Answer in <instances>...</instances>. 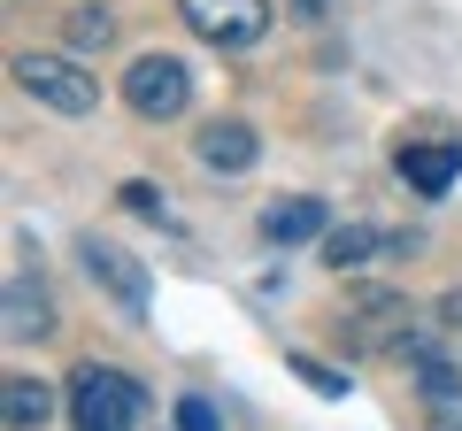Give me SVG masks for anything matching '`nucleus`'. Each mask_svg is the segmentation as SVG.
<instances>
[{
	"label": "nucleus",
	"mask_w": 462,
	"mask_h": 431,
	"mask_svg": "<svg viewBox=\"0 0 462 431\" xmlns=\"http://www.w3.org/2000/svg\"><path fill=\"white\" fill-rule=\"evenodd\" d=\"M300 16H324V0H300Z\"/></svg>",
	"instance_id": "nucleus-19"
},
{
	"label": "nucleus",
	"mask_w": 462,
	"mask_h": 431,
	"mask_svg": "<svg viewBox=\"0 0 462 431\" xmlns=\"http://www.w3.org/2000/svg\"><path fill=\"white\" fill-rule=\"evenodd\" d=\"M331 224H324V200L316 193H278L263 208V239L270 247H300V239H324Z\"/></svg>",
	"instance_id": "nucleus-11"
},
{
	"label": "nucleus",
	"mask_w": 462,
	"mask_h": 431,
	"mask_svg": "<svg viewBox=\"0 0 462 431\" xmlns=\"http://www.w3.org/2000/svg\"><path fill=\"white\" fill-rule=\"evenodd\" d=\"M116 208L147 216V224H170V200H162V185H147V178H124V185H116Z\"/></svg>",
	"instance_id": "nucleus-16"
},
{
	"label": "nucleus",
	"mask_w": 462,
	"mask_h": 431,
	"mask_svg": "<svg viewBox=\"0 0 462 431\" xmlns=\"http://www.w3.org/2000/svg\"><path fill=\"white\" fill-rule=\"evenodd\" d=\"M0 339H54V300L39 285V270H16V278L0 285Z\"/></svg>",
	"instance_id": "nucleus-8"
},
{
	"label": "nucleus",
	"mask_w": 462,
	"mask_h": 431,
	"mask_svg": "<svg viewBox=\"0 0 462 431\" xmlns=\"http://www.w3.org/2000/svg\"><path fill=\"white\" fill-rule=\"evenodd\" d=\"M8 78H16L39 108H54V116H93V108H100V85H93V69H85L78 54L32 47V54H16V62H8Z\"/></svg>",
	"instance_id": "nucleus-2"
},
{
	"label": "nucleus",
	"mask_w": 462,
	"mask_h": 431,
	"mask_svg": "<svg viewBox=\"0 0 462 431\" xmlns=\"http://www.w3.org/2000/svg\"><path fill=\"white\" fill-rule=\"evenodd\" d=\"M78 262H85V278H93L124 316H147V300H154V293H147V278H139V262H132L124 247H108L100 232H78Z\"/></svg>",
	"instance_id": "nucleus-6"
},
{
	"label": "nucleus",
	"mask_w": 462,
	"mask_h": 431,
	"mask_svg": "<svg viewBox=\"0 0 462 431\" xmlns=\"http://www.w3.org/2000/svg\"><path fill=\"white\" fill-rule=\"evenodd\" d=\"M108 39H116V16L100 8V0H85V8H69V16H62V47L69 54H100Z\"/></svg>",
	"instance_id": "nucleus-14"
},
{
	"label": "nucleus",
	"mask_w": 462,
	"mask_h": 431,
	"mask_svg": "<svg viewBox=\"0 0 462 431\" xmlns=\"http://www.w3.org/2000/svg\"><path fill=\"white\" fill-rule=\"evenodd\" d=\"M139 416H147V385L132 370L93 354L69 370V431H139Z\"/></svg>",
	"instance_id": "nucleus-1"
},
{
	"label": "nucleus",
	"mask_w": 462,
	"mask_h": 431,
	"mask_svg": "<svg viewBox=\"0 0 462 431\" xmlns=\"http://www.w3.org/2000/svg\"><path fill=\"white\" fill-rule=\"evenodd\" d=\"M385 247H393V239L370 232V224H339V232H324V262L331 270H370Z\"/></svg>",
	"instance_id": "nucleus-13"
},
{
	"label": "nucleus",
	"mask_w": 462,
	"mask_h": 431,
	"mask_svg": "<svg viewBox=\"0 0 462 431\" xmlns=\"http://www.w3.org/2000/svg\"><path fill=\"white\" fill-rule=\"evenodd\" d=\"M178 16L193 23V39L239 54V47H254L270 32V0H178Z\"/></svg>",
	"instance_id": "nucleus-5"
},
{
	"label": "nucleus",
	"mask_w": 462,
	"mask_h": 431,
	"mask_svg": "<svg viewBox=\"0 0 462 431\" xmlns=\"http://www.w3.org/2000/svg\"><path fill=\"white\" fill-rule=\"evenodd\" d=\"M339 332H346V347H355V354L401 347V332H409V293H393V285H378V278H355V285H346Z\"/></svg>",
	"instance_id": "nucleus-3"
},
{
	"label": "nucleus",
	"mask_w": 462,
	"mask_h": 431,
	"mask_svg": "<svg viewBox=\"0 0 462 431\" xmlns=\"http://www.w3.org/2000/svg\"><path fill=\"white\" fill-rule=\"evenodd\" d=\"M401 362H409V378H416V393L431 400V408H462V362L439 347V332H401Z\"/></svg>",
	"instance_id": "nucleus-7"
},
{
	"label": "nucleus",
	"mask_w": 462,
	"mask_h": 431,
	"mask_svg": "<svg viewBox=\"0 0 462 431\" xmlns=\"http://www.w3.org/2000/svg\"><path fill=\"white\" fill-rule=\"evenodd\" d=\"M393 170H401L424 200H439L447 185L462 178V147H447V139H401V147H393Z\"/></svg>",
	"instance_id": "nucleus-9"
},
{
	"label": "nucleus",
	"mask_w": 462,
	"mask_h": 431,
	"mask_svg": "<svg viewBox=\"0 0 462 431\" xmlns=\"http://www.w3.org/2000/svg\"><path fill=\"white\" fill-rule=\"evenodd\" d=\"M193 154H200V170H216V178H239V170H254L263 139H254V124H239V116H216V124H200Z\"/></svg>",
	"instance_id": "nucleus-10"
},
{
	"label": "nucleus",
	"mask_w": 462,
	"mask_h": 431,
	"mask_svg": "<svg viewBox=\"0 0 462 431\" xmlns=\"http://www.w3.org/2000/svg\"><path fill=\"white\" fill-rule=\"evenodd\" d=\"M285 370H293L309 393H324V400H346L355 385H346V370H331V362H316V354H285Z\"/></svg>",
	"instance_id": "nucleus-15"
},
{
	"label": "nucleus",
	"mask_w": 462,
	"mask_h": 431,
	"mask_svg": "<svg viewBox=\"0 0 462 431\" xmlns=\"http://www.w3.org/2000/svg\"><path fill=\"white\" fill-rule=\"evenodd\" d=\"M439 316H447V324H462V293H447V300H439Z\"/></svg>",
	"instance_id": "nucleus-18"
},
{
	"label": "nucleus",
	"mask_w": 462,
	"mask_h": 431,
	"mask_svg": "<svg viewBox=\"0 0 462 431\" xmlns=\"http://www.w3.org/2000/svg\"><path fill=\"white\" fill-rule=\"evenodd\" d=\"M178 431H224L216 400H200V393H178Z\"/></svg>",
	"instance_id": "nucleus-17"
},
{
	"label": "nucleus",
	"mask_w": 462,
	"mask_h": 431,
	"mask_svg": "<svg viewBox=\"0 0 462 431\" xmlns=\"http://www.w3.org/2000/svg\"><path fill=\"white\" fill-rule=\"evenodd\" d=\"M0 416H8V431H39V424L54 416V385H47V378H23V370H16V378L0 385Z\"/></svg>",
	"instance_id": "nucleus-12"
},
{
	"label": "nucleus",
	"mask_w": 462,
	"mask_h": 431,
	"mask_svg": "<svg viewBox=\"0 0 462 431\" xmlns=\"http://www.w3.org/2000/svg\"><path fill=\"white\" fill-rule=\"evenodd\" d=\"M185 100H193V69L178 62V54H139L132 69H124V108L147 124H170L185 116Z\"/></svg>",
	"instance_id": "nucleus-4"
}]
</instances>
